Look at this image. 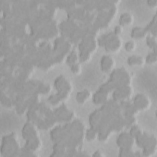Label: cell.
Masks as SVG:
<instances>
[{
	"instance_id": "obj_1",
	"label": "cell",
	"mask_w": 157,
	"mask_h": 157,
	"mask_svg": "<svg viewBox=\"0 0 157 157\" xmlns=\"http://www.w3.org/2000/svg\"><path fill=\"white\" fill-rule=\"evenodd\" d=\"M21 148L18 136L15 132L5 135L1 140V156L2 157L19 156Z\"/></svg>"
},
{
	"instance_id": "obj_2",
	"label": "cell",
	"mask_w": 157,
	"mask_h": 157,
	"mask_svg": "<svg viewBox=\"0 0 157 157\" xmlns=\"http://www.w3.org/2000/svg\"><path fill=\"white\" fill-rule=\"evenodd\" d=\"M59 23L55 19L48 20L45 22L39 28L31 34L36 36L39 40H48L55 39L60 35L58 28Z\"/></svg>"
},
{
	"instance_id": "obj_3",
	"label": "cell",
	"mask_w": 157,
	"mask_h": 157,
	"mask_svg": "<svg viewBox=\"0 0 157 157\" xmlns=\"http://www.w3.org/2000/svg\"><path fill=\"white\" fill-rule=\"evenodd\" d=\"M54 114L58 123L66 124L70 123L76 119V113L69 109L68 106L63 103L53 109Z\"/></svg>"
},
{
	"instance_id": "obj_4",
	"label": "cell",
	"mask_w": 157,
	"mask_h": 157,
	"mask_svg": "<svg viewBox=\"0 0 157 157\" xmlns=\"http://www.w3.org/2000/svg\"><path fill=\"white\" fill-rule=\"evenodd\" d=\"M74 49V45L66 37L59 35L53 40V50L54 53L60 54L66 58Z\"/></svg>"
},
{
	"instance_id": "obj_5",
	"label": "cell",
	"mask_w": 157,
	"mask_h": 157,
	"mask_svg": "<svg viewBox=\"0 0 157 157\" xmlns=\"http://www.w3.org/2000/svg\"><path fill=\"white\" fill-rule=\"evenodd\" d=\"M109 78L117 82L121 86L131 85L132 82V75L124 67L115 68L110 72Z\"/></svg>"
},
{
	"instance_id": "obj_6",
	"label": "cell",
	"mask_w": 157,
	"mask_h": 157,
	"mask_svg": "<svg viewBox=\"0 0 157 157\" xmlns=\"http://www.w3.org/2000/svg\"><path fill=\"white\" fill-rule=\"evenodd\" d=\"M50 137L53 143L64 144L69 139V132L64 124H59L50 130Z\"/></svg>"
},
{
	"instance_id": "obj_7",
	"label": "cell",
	"mask_w": 157,
	"mask_h": 157,
	"mask_svg": "<svg viewBox=\"0 0 157 157\" xmlns=\"http://www.w3.org/2000/svg\"><path fill=\"white\" fill-rule=\"evenodd\" d=\"M134 93L131 85H121L117 88L112 93V99L118 102L130 99Z\"/></svg>"
},
{
	"instance_id": "obj_8",
	"label": "cell",
	"mask_w": 157,
	"mask_h": 157,
	"mask_svg": "<svg viewBox=\"0 0 157 157\" xmlns=\"http://www.w3.org/2000/svg\"><path fill=\"white\" fill-rule=\"evenodd\" d=\"M67 18L74 20L78 23L84 22L89 14L91 12H87L83 6L77 5L76 6L66 10Z\"/></svg>"
},
{
	"instance_id": "obj_9",
	"label": "cell",
	"mask_w": 157,
	"mask_h": 157,
	"mask_svg": "<svg viewBox=\"0 0 157 157\" xmlns=\"http://www.w3.org/2000/svg\"><path fill=\"white\" fill-rule=\"evenodd\" d=\"M99 45L97 38L92 36H86L83 38L77 45L78 52H86L93 54L94 53Z\"/></svg>"
},
{
	"instance_id": "obj_10",
	"label": "cell",
	"mask_w": 157,
	"mask_h": 157,
	"mask_svg": "<svg viewBox=\"0 0 157 157\" xmlns=\"http://www.w3.org/2000/svg\"><path fill=\"white\" fill-rule=\"evenodd\" d=\"M78 26V23L74 20L67 18L59 23L58 28L60 34L69 38L75 32Z\"/></svg>"
},
{
	"instance_id": "obj_11",
	"label": "cell",
	"mask_w": 157,
	"mask_h": 157,
	"mask_svg": "<svg viewBox=\"0 0 157 157\" xmlns=\"http://www.w3.org/2000/svg\"><path fill=\"white\" fill-rule=\"evenodd\" d=\"M99 108L102 112L109 114L114 118L123 114L120 102L115 101L113 99H109L105 104L101 105Z\"/></svg>"
},
{
	"instance_id": "obj_12",
	"label": "cell",
	"mask_w": 157,
	"mask_h": 157,
	"mask_svg": "<svg viewBox=\"0 0 157 157\" xmlns=\"http://www.w3.org/2000/svg\"><path fill=\"white\" fill-rule=\"evenodd\" d=\"M54 87L58 92L71 94L73 91L72 83L63 75L56 77L54 80Z\"/></svg>"
},
{
	"instance_id": "obj_13",
	"label": "cell",
	"mask_w": 157,
	"mask_h": 157,
	"mask_svg": "<svg viewBox=\"0 0 157 157\" xmlns=\"http://www.w3.org/2000/svg\"><path fill=\"white\" fill-rule=\"evenodd\" d=\"M21 136L25 141L39 137H40V130L34 123L27 121L22 127Z\"/></svg>"
},
{
	"instance_id": "obj_14",
	"label": "cell",
	"mask_w": 157,
	"mask_h": 157,
	"mask_svg": "<svg viewBox=\"0 0 157 157\" xmlns=\"http://www.w3.org/2000/svg\"><path fill=\"white\" fill-rule=\"evenodd\" d=\"M132 102L139 112L148 110L151 105V101L149 96L143 93H139L134 96Z\"/></svg>"
},
{
	"instance_id": "obj_15",
	"label": "cell",
	"mask_w": 157,
	"mask_h": 157,
	"mask_svg": "<svg viewBox=\"0 0 157 157\" xmlns=\"http://www.w3.org/2000/svg\"><path fill=\"white\" fill-rule=\"evenodd\" d=\"M40 97L39 94H34L25 99L21 104L17 105L15 108L16 112L19 115H22L27 112L29 108L37 102H40Z\"/></svg>"
},
{
	"instance_id": "obj_16",
	"label": "cell",
	"mask_w": 157,
	"mask_h": 157,
	"mask_svg": "<svg viewBox=\"0 0 157 157\" xmlns=\"http://www.w3.org/2000/svg\"><path fill=\"white\" fill-rule=\"evenodd\" d=\"M116 144L119 148H132L135 145V139L128 131H121L116 139Z\"/></svg>"
},
{
	"instance_id": "obj_17",
	"label": "cell",
	"mask_w": 157,
	"mask_h": 157,
	"mask_svg": "<svg viewBox=\"0 0 157 157\" xmlns=\"http://www.w3.org/2000/svg\"><path fill=\"white\" fill-rule=\"evenodd\" d=\"M135 144L142 149L148 145L157 144L156 137L153 134H149L144 131L140 135L135 138Z\"/></svg>"
},
{
	"instance_id": "obj_18",
	"label": "cell",
	"mask_w": 157,
	"mask_h": 157,
	"mask_svg": "<svg viewBox=\"0 0 157 157\" xmlns=\"http://www.w3.org/2000/svg\"><path fill=\"white\" fill-rule=\"evenodd\" d=\"M122 47V40L120 36L116 34L110 38L108 42L104 47L105 50L108 53H117L118 52Z\"/></svg>"
},
{
	"instance_id": "obj_19",
	"label": "cell",
	"mask_w": 157,
	"mask_h": 157,
	"mask_svg": "<svg viewBox=\"0 0 157 157\" xmlns=\"http://www.w3.org/2000/svg\"><path fill=\"white\" fill-rule=\"evenodd\" d=\"M101 70L104 72H111L116 66V61L110 55H103L100 60Z\"/></svg>"
},
{
	"instance_id": "obj_20",
	"label": "cell",
	"mask_w": 157,
	"mask_h": 157,
	"mask_svg": "<svg viewBox=\"0 0 157 157\" xmlns=\"http://www.w3.org/2000/svg\"><path fill=\"white\" fill-rule=\"evenodd\" d=\"M71 94L56 92L55 94H50L47 98V102L52 106L57 107L63 103H64L70 98Z\"/></svg>"
},
{
	"instance_id": "obj_21",
	"label": "cell",
	"mask_w": 157,
	"mask_h": 157,
	"mask_svg": "<svg viewBox=\"0 0 157 157\" xmlns=\"http://www.w3.org/2000/svg\"><path fill=\"white\" fill-rule=\"evenodd\" d=\"M120 104L123 111V116H137L139 113V111L135 107L132 101L130 99L120 102Z\"/></svg>"
},
{
	"instance_id": "obj_22",
	"label": "cell",
	"mask_w": 157,
	"mask_h": 157,
	"mask_svg": "<svg viewBox=\"0 0 157 157\" xmlns=\"http://www.w3.org/2000/svg\"><path fill=\"white\" fill-rule=\"evenodd\" d=\"M110 129L113 132H121L126 128V123L123 115L117 117L112 120L110 125Z\"/></svg>"
},
{
	"instance_id": "obj_23",
	"label": "cell",
	"mask_w": 157,
	"mask_h": 157,
	"mask_svg": "<svg viewBox=\"0 0 157 157\" xmlns=\"http://www.w3.org/2000/svg\"><path fill=\"white\" fill-rule=\"evenodd\" d=\"M109 99V94L98 89L92 96L93 102L96 105H102Z\"/></svg>"
},
{
	"instance_id": "obj_24",
	"label": "cell",
	"mask_w": 157,
	"mask_h": 157,
	"mask_svg": "<svg viewBox=\"0 0 157 157\" xmlns=\"http://www.w3.org/2000/svg\"><path fill=\"white\" fill-rule=\"evenodd\" d=\"M24 147L32 151L38 153L42 148V140L40 137L29 139L25 141Z\"/></svg>"
},
{
	"instance_id": "obj_25",
	"label": "cell",
	"mask_w": 157,
	"mask_h": 157,
	"mask_svg": "<svg viewBox=\"0 0 157 157\" xmlns=\"http://www.w3.org/2000/svg\"><path fill=\"white\" fill-rule=\"evenodd\" d=\"M67 148L63 143H53L52 146V152L50 155V156L60 157L67 156Z\"/></svg>"
},
{
	"instance_id": "obj_26",
	"label": "cell",
	"mask_w": 157,
	"mask_h": 157,
	"mask_svg": "<svg viewBox=\"0 0 157 157\" xmlns=\"http://www.w3.org/2000/svg\"><path fill=\"white\" fill-rule=\"evenodd\" d=\"M92 93L88 89H84L78 91L75 95V99L78 104L83 105L92 98Z\"/></svg>"
},
{
	"instance_id": "obj_27",
	"label": "cell",
	"mask_w": 157,
	"mask_h": 157,
	"mask_svg": "<svg viewBox=\"0 0 157 157\" xmlns=\"http://www.w3.org/2000/svg\"><path fill=\"white\" fill-rule=\"evenodd\" d=\"M148 34L145 27L137 26L133 27L130 32V36L133 39H143L146 38Z\"/></svg>"
},
{
	"instance_id": "obj_28",
	"label": "cell",
	"mask_w": 157,
	"mask_h": 157,
	"mask_svg": "<svg viewBox=\"0 0 157 157\" xmlns=\"http://www.w3.org/2000/svg\"><path fill=\"white\" fill-rule=\"evenodd\" d=\"M102 112L100 108L96 109L93 112H92L88 117V121L90 127L94 128L96 129L98 124L99 123L101 118Z\"/></svg>"
},
{
	"instance_id": "obj_29",
	"label": "cell",
	"mask_w": 157,
	"mask_h": 157,
	"mask_svg": "<svg viewBox=\"0 0 157 157\" xmlns=\"http://www.w3.org/2000/svg\"><path fill=\"white\" fill-rule=\"evenodd\" d=\"M120 86L121 85L117 82L109 78V80L102 83L99 86V89L109 94L110 93H112L117 88Z\"/></svg>"
},
{
	"instance_id": "obj_30",
	"label": "cell",
	"mask_w": 157,
	"mask_h": 157,
	"mask_svg": "<svg viewBox=\"0 0 157 157\" xmlns=\"http://www.w3.org/2000/svg\"><path fill=\"white\" fill-rule=\"evenodd\" d=\"M127 63L131 66H141L145 64V58L140 55H131L127 58Z\"/></svg>"
},
{
	"instance_id": "obj_31",
	"label": "cell",
	"mask_w": 157,
	"mask_h": 157,
	"mask_svg": "<svg viewBox=\"0 0 157 157\" xmlns=\"http://www.w3.org/2000/svg\"><path fill=\"white\" fill-rule=\"evenodd\" d=\"M1 103L2 105H3L6 108L15 107L13 99L10 95H9L7 93H6L4 91H1Z\"/></svg>"
},
{
	"instance_id": "obj_32",
	"label": "cell",
	"mask_w": 157,
	"mask_h": 157,
	"mask_svg": "<svg viewBox=\"0 0 157 157\" xmlns=\"http://www.w3.org/2000/svg\"><path fill=\"white\" fill-rule=\"evenodd\" d=\"M134 17L132 14L129 12L122 13L119 17V25L124 26L131 25L133 23Z\"/></svg>"
},
{
	"instance_id": "obj_33",
	"label": "cell",
	"mask_w": 157,
	"mask_h": 157,
	"mask_svg": "<svg viewBox=\"0 0 157 157\" xmlns=\"http://www.w3.org/2000/svg\"><path fill=\"white\" fill-rule=\"evenodd\" d=\"M55 63L54 62V61L52 58H46L43 59L37 66V68L40 69L42 71H49L52 69H53L55 66Z\"/></svg>"
},
{
	"instance_id": "obj_34",
	"label": "cell",
	"mask_w": 157,
	"mask_h": 157,
	"mask_svg": "<svg viewBox=\"0 0 157 157\" xmlns=\"http://www.w3.org/2000/svg\"><path fill=\"white\" fill-rule=\"evenodd\" d=\"M66 63L69 66L79 62V52L76 49L74 48L67 56Z\"/></svg>"
},
{
	"instance_id": "obj_35",
	"label": "cell",
	"mask_w": 157,
	"mask_h": 157,
	"mask_svg": "<svg viewBox=\"0 0 157 157\" xmlns=\"http://www.w3.org/2000/svg\"><path fill=\"white\" fill-rule=\"evenodd\" d=\"M148 34L157 36V17L156 14H155L149 23L145 27Z\"/></svg>"
},
{
	"instance_id": "obj_36",
	"label": "cell",
	"mask_w": 157,
	"mask_h": 157,
	"mask_svg": "<svg viewBox=\"0 0 157 157\" xmlns=\"http://www.w3.org/2000/svg\"><path fill=\"white\" fill-rule=\"evenodd\" d=\"M113 34L114 33L113 31H110L99 36L98 38H97L98 45L104 47L105 45V44L108 42V41L110 39V38L113 36Z\"/></svg>"
},
{
	"instance_id": "obj_37",
	"label": "cell",
	"mask_w": 157,
	"mask_h": 157,
	"mask_svg": "<svg viewBox=\"0 0 157 157\" xmlns=\"http://www.w3.org/2000/svg\"><path fill=\"white\" fill-rule=\"evenodd\" d=\"M98 131L94 128L90 127L86 129L85 132V139L89 142H92L95 140L98 137Z\"/></svg>"
},
{
	"instance_id": "obj_38",
	"label": "cell",
	"mask_w": 157,
	"mask_h": 157,
	"mask_svg": "<svg viewBox=\"0 0 157 157\" xmlns=\"http://www.w3.org/2000/svg\"><path fill=\"white\" fill-rule=\"evenodd\" d=\"M146 44L152 51L157 53V40L156 37L151 34H148L146 37Z\"/></svg>"
},
{
	"instance_id": "obj_39",
	"label": "cell",
	"mask_w": 157,
	"mask_h": 157,
	"mask_svg": "<svg viewBox=\"0 0 157 157\" xmlns=\"http://www.w3.org/2000/svg\"><path fill=\"white\" fill-rule=\"evenodd\" d=\"M52 86L50 84L45 83L44 82L37 89V93L40 95H47L51 93Z\"/></svg>"
},
{
	"instance_id": "obj_40",
	"label": "cell",
	"mask_w": 157,
	"mask_h": 157,
	"mask_svg": "<svg viewBox=\"0 0 157 157\" xmlns=\"http://www.w3.org/2000/svg\"><path fill=\"white\" fill-rule=\"evenodd\" d=\"M112 132H113L110 129H105L99 131L98 132L97 139L101 142H106L110 139Z\"/></svg>"
},
{
	"instance_id": "obj_41",
	"label": "cell",
	"mask_w": 157,
	"mask_h": 157,
	"mask_svg": "<svg viewBox=\"0 0 157 157\" xmlns=\"http://www.w3.org/2000/svg\"><path fill=\"white\" fill-rule=\"evenodd\" d=\"M118 156L120 157H134L136 156V151L132 148H120Z\"/></svg>"
},
{
	"instance_id": "obj_42",
	"label": "cell",
	"mask_w": 157,
	"mask_h": 157,
	"mask_svg": "<svg viewBox=\"0 0 157 157\" xmlns=\"http://www.w3.org/2000/svg\"><path fill=\"white\" fill-rule=\"evenodd\" d=\"M157 151V144L148 145L142 148V154L144 156H150L154 155Z\"/></svg>"
},
{
	"instance_id": "obj_43",
	"label": "cell",
	"mask_w": 157,
	"mask_h": 157,
	"mask_svg": "<svg viewBox=\"0 0 157 157\" xmlns=\"http://www.w3.org/2000/svg\"><path fill=\"white\" fill-rule=\"evenodd\" d=\"M129 134L135 139L139 135H140L143 132V129L139 126L137 124L131 126L130 128H129Z\"/></svg>"
},
{
	"instance_id": "obj_44",
	"label": "cell",
	"mask_w": 157,
	"mask_h": 157,
	"mask_svg": "<svg viewBox=\"0 0 157 157\" xmlns=\"http://www.w3.org/2000/svg\"><path fill=\"white\" fill-rule=\"evenodd\" d=\"M39 154L37 152H34L32 151L24 146L21 148L19 156H28V157H35V156H39Z\"/></svg>"
},
{
	"instance_id": "obj_45",
	"label": "cell",
	"mask_w": 157,
	"mask_h": 157,
	"mask_svg": "<svg viewBox=\"0 0 157 157\" xmlns=\"http://www.w3.org/2000/svg\"><path fill=\"white\" fill-rule=\"evenodd\" d=\"M145 63L149 64H155L157 63V53L151 51L145 58Z\"/></svg>"
},
{
	"instance_id": "obj_46",
	"label": "cell",
	"mask_w": 157,
	"mask_h": 157,
	"mask_svg": "<svg viewBox=\"0 0 157 157\" xmlns=\"http://www.w3.org/2000/svg\"><path fill=\"white\" fill-rule=\"evenodd\" d=\"M92 58V54L86 52H79V62L80 63H85L89 62Z\"/></svg>"
},
{
	"instance_id": "obj_47",
	"label": "cell",
	"mask_w": 157,
	"mask_h": 157,
	"mask_svg": "<svg viewBox=\"0 0 157 157\" xmlns=\"http://www.w3.org/2000/svg\"><path fill=\"white\" fill-rule=\"evenodd\" d=\"M126 123V128H130L131 126L136 124L137 123L138 120L137 118V116H128L125 117L124 116Z\"/></svg>"
},
{
	"instance_id": "obj_48",
	"label": "cell",
	"mask_w": 157,
	"mask_h": 157,
	"mask_svg": "<svg viewBox=\"0 0 157 157\" xmlns=\"http://www.w3.org/2000/svg\"><path fill=\"white\" fill-rule=\"evenodd\" d=\"M124 47L126 51L128 52H132L134 51L137 47V44L135 40H129L125 42L124 45Z\"/></svg>"
},
{
	"instance_id": "obj_49",
	"label": "cell",
	"mask_w": 157,
	"mask_h": 157,
	"mask_svg": "<svg viewBox=\"0 0 157 157\" xmlns=\"http://www.w3.org/2000/svg\"><path fill=\"white\" fill-rule=\"evenodd\" d=\"M70 69L72 74L75 75H79L82 73V65L80 63L74 64L73 65L70 66Z\"/></svg>"
},
{
	"instance_id": "obj_50",
	"label": "cell",
	"mask_w": 157,
	"mask_h": 157,
	"mask_svg": "<svg viewBox=\"0 0 157 157\" xmlns=\"http://www.w3.org/2000/svg\"><path fill=\"white\" fill-rule=\"evenodd\" d=\"M124 31V28L123 26L120 25H117L115 26L114 29H113V33L117 36H119L120 34H121Z\"/></svg>"
},
{
	"instance_id": "obj_51",
	"label": "cell",
	"mask_w": 157,
	"mask_h": 157,
	"mask_svg": "<svg viewBox=\"0 0 157 157\" xmlns=\"http://www.w3.org/2000/svg\"><path fill=\"white\" fill-rule=\"evenodd\" d=\"M91 156H94V157H103V156H105V155L100 150H97L95 151H94L93 153L91 155Z\"/></svg>"
},
{
	"instance_id": "obj_52",
	"label": "cell",
	"mask_w": 157,
	"mask_h": 157,
	"mask_svg": "<svg viewBox=\"0 0 157 157\" xmlns=\"http://www.w3.org/2000/svg\"><path fill=\"white\" fill-rule=\"evenodd\" d=\"M147 4L150 7H156L157 6V1L156 0H148L147 1Z\"/></svg>"
}]
</instances>
